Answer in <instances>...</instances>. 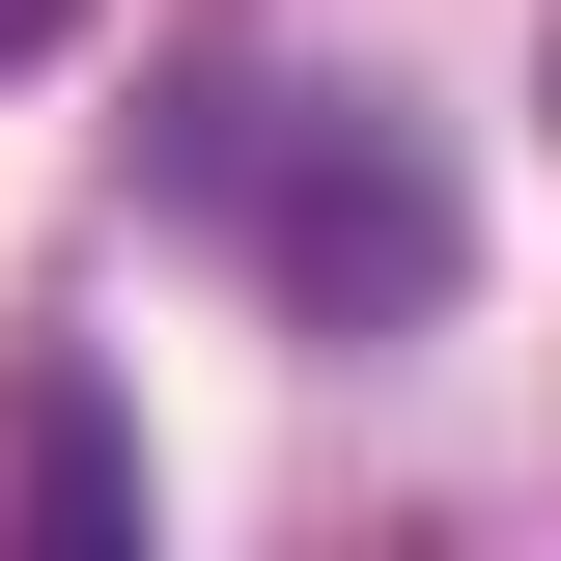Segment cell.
<instances>
[{"label": "cell", "mask_w": 561, "mask_h": 561, "mask_svg": "<svg viewBox=\"0 0 561 561\" xmlns=\"http://www.w3.org/2000/svg\"><path fill=\"white\" fill-rule=\"evenodd\" d=\"M197 197L253 225L309 309H421V280H449V197H421V140H365L337 84H225V113H197Z\"/></svg>", "instance_id": "cell-1"}, {"label": "cell", "mask_w": 561, "mask_h": 561, "mask_svg": "<svg viewBox=\"0 0 561 561\" xmlns=\"http://www.w3.org/2000/svg\"><path fill=\"white\" fill-rule=\"evenodd\" d=\"M57 28H84V0H0V57H57Z\"/></svg>", "instance_id": "cell-2"}]
</instances>
